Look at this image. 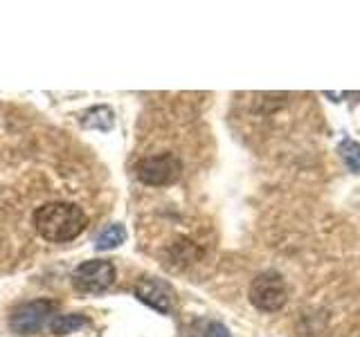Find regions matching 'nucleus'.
Wrapping results in <instances>:
<instances>
[{
  "label": "nucleus",
  "instance_id": "f257e3e1",
  "mask_svg": "<svg viewBox=\"0 0 360 337\" xmlns=\"http://www.w3.org/2000/svg\"><path fill=\"white\" fill-rule=\"evenodd\" d=\"M32 225L41 239L48 243H68L75 241L77 236H82L88 218L82 207H77L75 202H45L32 216Z\"/></svg>",
  "mask_w": 360,
  "mask_h": 337
},
{
  "label": "nucleus",
  "instance_id": "f03ea898",
  "mask_svg": "<svg viewBox=\"0 0 360 337\" xmlns=\"http://www.w3.org/2000/svg\"><path fill=\"white\" fill-rule=\"evenodd\" d=\"M248 299L262 312H277L286 306L288 301V288L286 281L275 270H266L259 272L248 288Z\"/></svg>",
  "mask_w": 360,
  "mask_h": 337
},
{
  "label": "nucleus",
  "instance_id": "7ed1b4c3",
  "mask_svg": "<svg viewBox=\"0 0 360 337\" xmlns=\"http://www.w3.org/2000/svg\"><path fill=\"white\" fill-rule=\"evenodd\" d=\"M56 303L52 299H34L16 306L9 315V329L16 335H37L56 317Z\"/></svg>",
  "mask_w": 360,
  "mask_h": 337
},
{
  "label": "nucleus",
  "instance_id": "20e7f679",
  "mask_svg": "<svg viewBox=\"0 0 360 337\" xmlns=\"http://www.w3.org/2000/svg\"><path fill=\"white\" fill-rule=\"evenodd\" d=\"M180 176H183V162L174 153L149 155L135 164V178L146 187H169L178 183Z\"/></svg>",
  "mask_w": 360,
  "mask_h": 337
},
{
  "label": "nucleus",
  "instance_id": "39448f33",
  "mask_svg": "<svg viewBox=\"0 0 360 337\" xmlns=\"http://www.w3.org/2000/svg\"><path fill=\"white\" fill-rule=\"evenodd\" d=\"M117 279V270L106 258H90L75 267L72 284L77 290L86 292V295H101L106 292Z\"/></svg>",
  "mask_w": 360,
  "mask_h": 337
},
{
  "label": "nucleus",
  "instance_id": "423d86ee",
  "mask_svg": "<svg viewBox=\"0 0 360 337\" xmlns=\"http://www.w3.org/2000/svg\"><path fill=\"white\" fill-rule=\"evenodd\" d=\"M133 295L138 297V301H142L144 306H149L151 310L160 315H169L178 303V295L174 286L158 277H142L138 284H135Z\"/></svg>",
  "mask_w": 360,
  "mask_h": 337
},
{
  "label": "nucleus",
  "instance_id": "0eeeda50",
  "mask_svg": "<svg viewBox=\"0 0 360 337\" xmlns=\"http://www.w3.org/2000/svg\"><path fill=\"white\" fill-rule=\"evenodd\" d=\"M79 124H82V128H88V131L108 133L115 126V112H112L110 106H93L79 115Z\"/></svg>",
  "mask_w": 360,
  "mask_h": 337
},
{
  "label": "nucleus",
  "instance_id": "6e6552de",
  "mask_svg": "<svg viewBox=\"0 0 360 337\" xmlns=\"http://www.w3.org/2000/svg\"><path fill=\"white\" fill-rule=\"evenodd\" d=\"M90 326V319L82 312H70V315H56V317L50 322V333L52 335H70V333H79L82 329Z\"/></svg>",
  "mask_w": 360,
  "mask_h": 337
},
{
  "label": "nucleus",
  "instance_id": "1a4fd4ad",
  "mask_svg": "<svg viewBox=\"0 0 360 337\" xmlns=\"http://www.w3.org/2000/svg\"><path fill=\"white\" fill-rule=\"evenodd\" d=\"M124 241H127V230H124V225L112 223L99 232V236L95 239V250H99V252L115 250V247H120Z\"/></svg>",
  "mask_w": 360,
  "mask_h": 337
},
{
  "label": "nucleus",
  "instance_id": "9d476101",
  "mask_svg": "<svg viewBox=\"0 0 360 337\" xmlns=\"http://www.w3.org/2000/svg\"><path fill=\"white\" fill-rule=\"evenodd\" d=\"M338 153H340L349 171L360 173V144L356 140H342L338 144Z\"/></svg>",
  "mask_w": 360,
  "mask_h": 337
},
{
  "label": "nucleus",
  "instance_id": "9b49d317",
  "mask_svg": "<svg viewBox=\"0 0 360 337\" xmlns=\"http://www.w3.org/2000/svg\"><path fill=\"white\" fill-rule=\"evenodd\" d=\"M202 337H232L228 326H223L221 322H210L205 326V333H202Z\"/></svg>",
  "mask_w": 360,
  "mask_h": 337
}]
</instances>
